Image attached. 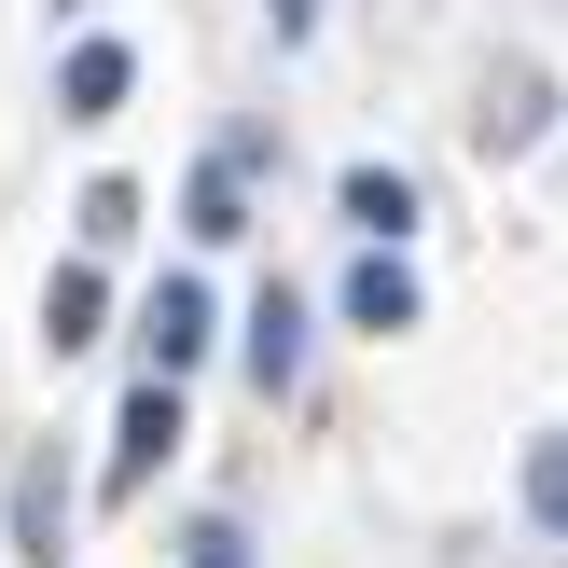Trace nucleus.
<instances>
[{
  "label": "nucleus",
  "instance_id": "1",
  "mask_svg": "<svg viewBox=\"0 0 568 568\" xmlns=\"http://www.w3.org/2000/svg\"><path fill=\"white\" fill-rule=\"evenodd\" d=\"M139 347H153V375L181 388L194 361H209V277H166V292L139 305Z\"/></svg>",
  "mask_w": 568,
  "mask_h": 568
},
{
  "label": "nucleus",
  "instance_id": "2",
  "mask_svg": "<svg viewBox=\"0 0 568 568\" xmlns=\"http://www.w3.org/2000/svg\"><path fill=\"white\" fill-rule=\"evenodd\" d=\"M181 444V388L166 375H139L125 388V430H111V486H153V458Z\"/></svg>",
  "mask_w": 568,
  "mask_h": 568
},
{
  "label": "nucleus",
  "instance_id": "3",
  "mask_svg": "<svg viewBox=\"0 0 568 568\" xmlns=\"http://www.w3.org/2000/svg\"><path fill=\"white\" fill-rule=\"evenodd\" d=\"M125 83H139V55H125V42H70L55 111H70V125H111V111H125Z\"/></svg>",
  "mask_w": 568,
  "mask_h": 568
},
{
  "label": "nucleus",
  "instance_id": "4",
  "mask_svg": "<svg viewBox=\"0 0 568 568\" xmlns=\"http://www.w3.org/2000/svg\"><path fill=\"white\" fill-rule=\"evenodd\" d=\"M347 320L361 333H416V264H403V250H361V264H347Z\"/></svg>",
  "mask_w": 568,
  "mask_h": 568
},
{
  "label": "nucleus",
  "instance_id": "5",
  "mask_svg": "<svg viewBox=\"0 0 568 568\" xmlns=\"http://www.w3.org/2000/svg\"><path fill=\"white\" fill-rule=\"evenodd\" d=\"M292 375H305V305H292V292H264V305H250V388L277 403Z\"/></svg>",
  "mask_w": 568,
  "mask_h": 568
},
{
  "label": "nucleus",
  "instance_id": "6",
  "mask_svg": "<svg viewBox=\"0 0 568 568\" xmlns=\"http://www.w3.org/2000/svg\"><path fill=\"white\" fill-rule=\"evenodd\" d=\"M347 222H361L375 250H403V236H416V181H403V166H347Z\"/></svg>",
  "mask_w": 568,
  "mask_h": 568
},
{
  "label": "nucleus",
  "instance_id": "7",
  "mask_svg": "<svg viewBox=\"0 0 568 568\" xmlns=\"http://www.w3.org/2000/svg\"><path fill=\"white\" fill-rule=\"evenodd\" d=\"M42 333H55V347H83V333H98V277H55V292H42Z\"/></svg>",
  "mask_w": 568,
  "mask_h": 568
},
{
  "label": "nucleus",
  "instance_id": "8",
  "mask_svg": "<svg viewBox=\"0 0 568 568\" xmlns=\"http://www.w3.org/2000/svg\"><path fill=\"white\" fill-rule=\"evenodd\" d=\"M527 514L568 527V444H541V458H527Z\"/></svg>",
  "mask_w": 568,
  "mask_h": 568
},
{
  "label": "nucleus",
  "instance_id": "9",
  "mask_svg": "<svg viewBox=\"0 0 568 568\" xmlns=\"http://www.w3.org/2000/svg\"><path fill=\"white\" fill-rule=\"evenodd\" d=\"M83 236H98V250H111V236H139V194H125V181H98V194H83Z\"/></svg>",
  "mask_w": 568,
  "mask_h": 568
},
{
  "label": "nucleus",
  "instance_id": "10",
  "mask_svg": "<svg viewBox=\"0 0 568 568\" xmlns=\"http://www.w3.org/2000/svg\"><path fill=\"white\" fill-rule=\"evenodd\" d=\"M194 568H250V541L236 527H194Z\"/></svg>",
  "mask_w": 568,
  "mask_h": 568
},
{
  "label": "nucleus",
  "instance_id": "11",
  "mask_svg": "<svg viewBox=\"0 0 568 568\" xmlns=\"http://www.w3.org/2000/svg\"><path fill=\"white\" fill-rule=\"evenodd\" d=\"M264 14H277V42H305V28H320V0H264Z\"/></svg>",
  "mask_w": 568,
  "mask_h": 568
}]
</instances>
